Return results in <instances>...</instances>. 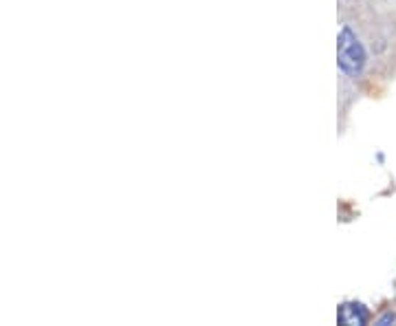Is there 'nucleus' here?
<instances>
[{
	"instance_id": "1",
	"label": "nucleus",
	"mask_w": 396,
	"mask_h": 326,
	"mask_svg": "<svg viewBox=\"0 0 396 326\" xmlns=\"http://www.w3.org/2000/svg\"><path fill=\"white\" fill-rule=\"evenodd\" d=\"M337 64L345 78H359L368 64L365 46L348 25H343L337 36Z\"/></svg>"
},
{
	"instance_id": "2",
	"label": "nucleus",
	"mask_w": 396,
	"mask_h": 326,
	"mask_svg": "<svg viewBox=\"0 0 396 326\" xmlns=\"http://www.w3.org/2000/svg\"><path fill=\"white\" fill-rule=\"evenodd\" d=\"M339 324H365L368 322V311L363 305L357 302H348V305H341L337 313Z\"/></svg>"
}]
</instances>
